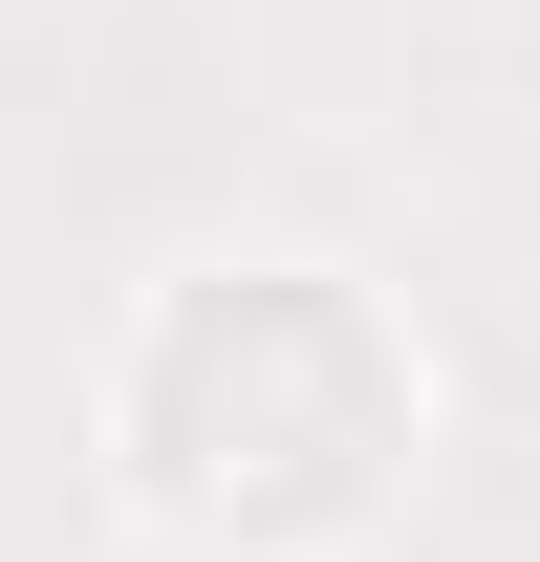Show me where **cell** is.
<instances>
[{
    "mask_svg": "<svg viewBox=\"0 0 540 562\" xmlns=\"http://www.w3.org/2000/svg\"><path fill=\"white\" fill-rule=\"evenodd\" d=\"M410 454H432V390H410V325L346 260H195V281H151L131 347H109V476L195 562L390 541Z\"/></svg>",
    "mask_w": 540,
    "mask_h": 562,
    "instance_id": "6da1fadb",
    "label": "cell"
}]
</instances>
